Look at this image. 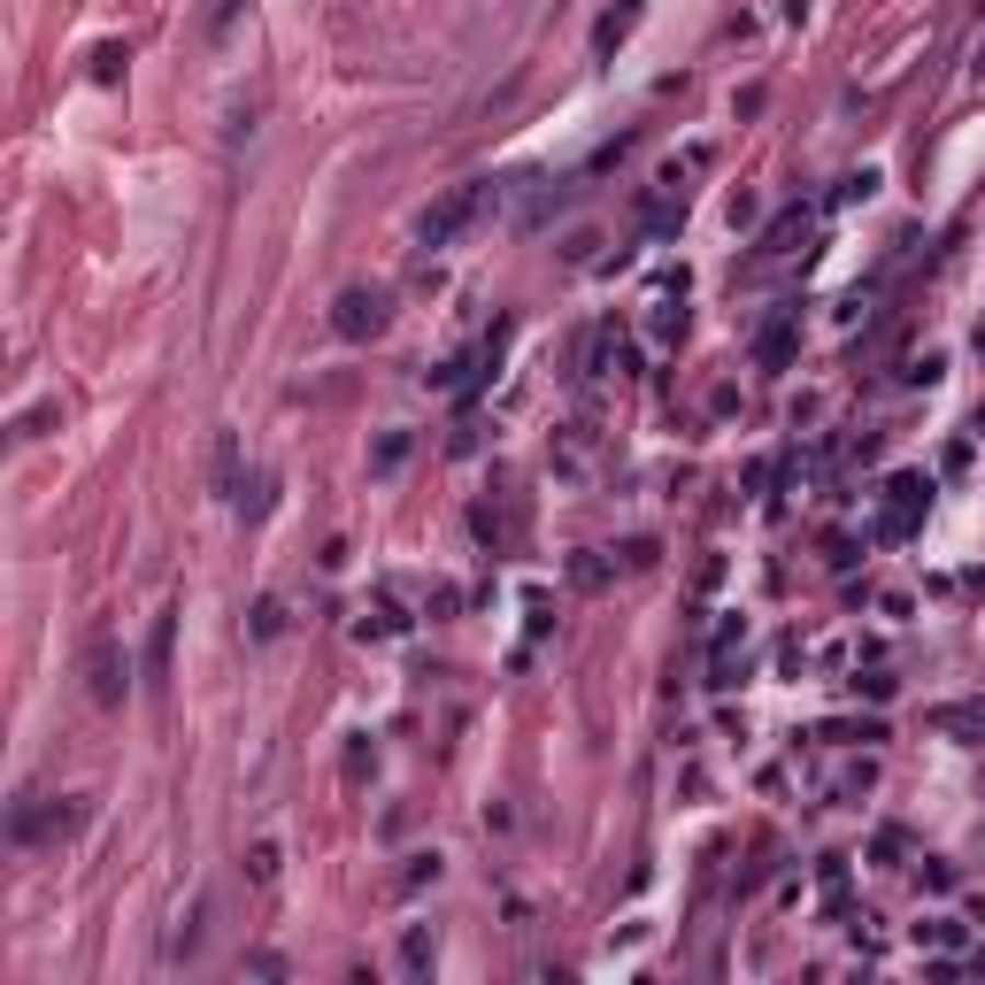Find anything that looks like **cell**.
I'll list each match as a JSON object with an SVG mask.
<instances>
[{"label":"cell","instance_id":"obj_16","mask_svg":"<svg viewBox=\"0 0 985 985\" xmlns=\"http://www.w3.org/2000/svg\"><path fill=\"white\" fill-rule=\"evenodd\" d=\"M570 577L593 593V585H608V562H600V554H577V562H570Z\"/></svg>","mask_w":985,"mask_h":985},{"label":"cell","instance_id":"obj_9","mask_svg":"<svg viewBox=\"0 0 985 985\" xmlns=\"http://www.w3.org/2000/svg\"><path fill=\"white\" fill-rule=\"evenodd\" d=\"M593 378H631V347H623L616 332L593 340Z\"/></svg>","mask_w":985,"mask_h":985},{"label":"cell","instance_id":"obj_8","mask_svg":"<svg viewBox=\"0 0 985 985\" xmlns=\"http://www.w3.org/2000/svg\"><path fill=\"white\" fill-rule=\"evenodd\" d=\"M432 962H439V931H432V924H409V931H401V970L424 977Z\"/></svg>","mask_w":985,"mask_h":985},{"label":"cell","instance_id":"obj_5","mask_svg":"<svg viewBox=\"0 0 985 985\" xmlns=\"http://www.w3.org/2000/svg\"><path fill=\"white\" fill-rule=\"evenodd\" d=\"M201 947H208V893H193V908L177 916V931H170V962H201Z\"/></svg>","mask_w":985,"mask_h":985},{"label":"cell","instance_id":"obj_17","mask_svg":"<svg viewBox=\"0 0 985 985\" xmlns=\"http://www.w3.org/2000/svg\"><path fill=\"white\" fill-rule=\"evenodd\" d=\"M916 939H931V947H954V939H962V924H947V916H931V924H916Z\"/></svg>","mask_w":985,"mask_h":985},{"label":"cell","instance_id":"obj_18","mask_svg":"<svg viewBox=\"0 0 985 985\" xmlns=\"http://www.w3.org/2000/svg\"><path fill=\"white\" fill-rule=\"evenodd\" d=\"M116 70H124V47H101V55H93V78H101V85H108V78H116Z\"/></svg>","mask_w":985,"mask_h":985},{"label":"cell","instance_id":"obj_10","mask_svg":"<svg viewBox=\"0 0 985 985\" xmlns=\"http://www.w3.org/2000/svg\"><path fill=\"white\" fill-rule=\"evenodd\" d=\"M409 447H416L409 432H378V447H370V470H378V478H393V470L409 462Z\"/></svg>","mask_w":985,"mask_h":985},{"label":"cell","instance_id":"obj_14","mask_svg":"<svg viewBox=\"0 0 985 985\" xmlns=\"http://www.w3.org/2000/svg\"><path fill=\"white\" fill-rule=\"evenodd\" d=\"M416 885H439V855H409V870H401V893H416Z\"/></svg>","mask_w":985,"mask_h":985},{"label":"cell","instance_id":"obj_7","mask_svg":"<svg viewBox=\"0 0 985 985\" xmlns=\"http://www.w3.org/2000/svg\"><path fill=\"white\" fill-rule=\"evenodd\" d=\"M170 639H177V616H154V639H147V694L170 686Z\"/></svg>","mask_w":985,"mask_h":985},{"label":"cell","instance_id":"obj_11","mask_svg":"<svg viewBox=\"0 0 985 985\" xmlns=\"http://www.w3.org/2000/svg\"><path fill=\"white\" fill-rule=\"evenodd\" d=\"M247 878H254L262 893L277 885V839H254V847H247Z\"/></svg>","mask_w":985,"mask_h":985},{"label":"cell","instance_id":"obj_12","mask_svg":"<svg viewBox=\"0 0 985 985\" xmlns=\"http://www.w3.org/2000/svg\"><path fill=\"white\" fill-rule=\"evenodd\" d=\"M216 493H239V439H216Z\"/></svg>","mask_w":985,"mask_h":985},{"label":"cell","instance_id":"obj_3","mask_svg":"<svg viewBox=\"0 0 985 985\" xmlns=\"http://www.w3.org/2000/svg\"><path fill=\"white\" fill-rule=\"evenodd\" d=\"M78 816H85V809H39V793H24L16 816H9V839H16V847H39L47 832L62 839V832H78Z\"/></svg>","mask_w":985,"mask_h":985},{"label":"cell","instance_id":"obj_2","mask_svg":"<svg viewBox=\"0 0 985 985\" xmlns=\"http://www.w3.org/2000/svg\"><path fill=\"white\" fill-rule=\"evenodd\" d=\"M386 323H393V293H386V285H347V293L332 300V332H340L347 347L378 340Z\"/></svg>","mask_w":985,"mask_h":985},{"label":"cell","instance_id":"obj_6","mask_svg":"<svg viewBox=\"0 0 985 985\" xmlns=\"http://www.w3.org/2000/svg\"><path fill=\"white\" fill-rule=\"evenodd\" d=\"M93 701H101V709H116V701H124V654H116L108 639L93 646Z\"/></svg>","mask_w":985,"mask_h":985},{"label":"cell","instance_id":"obj_15","mask_svg":"<svg viewBox=\"0 0 985 985\" xmlns=\"http://www.w3.org/2000/svg\"><path fill=\"white\" fill-rule=\"evenodd\" d=\"M931 724H939V732H985V709H977V701H970V709H939Z\"/></svg>","mask_w":985,"mask_h":985},{"label":"cell","instance_id":"obj_13","mask_svg":"<svg viewBox=\"0 0 985 985\" xmlns=\"http://www.w3.org/2000/svg\"><path fill=\"white\" fill-rule=\"evenodd\" d=\"M247 631H254V639H277V631H285V608H277V600H254Z\"/></svg>","mask_w":985,"mask_h":985},{"label":"cell","instance_id":"obj_1","mask_svg":"<svg viewBox=\"0 0 985 985\" xmlns=\"http://www.w3.org/2000/svg\"><path fill=\"white\" fill-rule=\"evenodd\" d=\"M485 201H493V193H485V177H470V185H455V193H439V201H432V208L416 216V247H424V254H439V247H455V239H462V231H470V224L485 216Z\"/></svg>","mask_w":985,"mask_h":985},{"label":"cell","instance_id":"obj_4","mask_svg":"<svg viewBox=\"0 0 985 985\" xmlns=\"http://www.w3.org/2000/svg\"><path fill=\"white\" fill-rule=\"evenodd\" d=\"M646 323H654V347H671L686 332V277H654L646 293Z\"/></svg>","mask_w":985,"mask_h":985}]
</instances>
